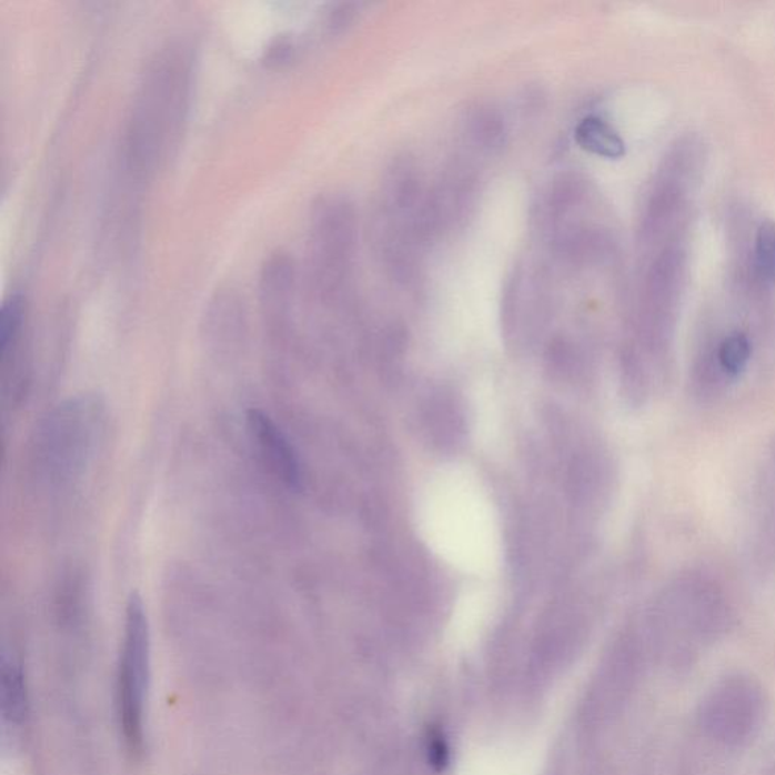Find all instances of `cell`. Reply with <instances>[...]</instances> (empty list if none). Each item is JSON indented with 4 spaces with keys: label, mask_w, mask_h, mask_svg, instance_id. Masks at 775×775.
Instances as JSON below:
<instances>
[{
    "label": "cell",
    "mask_w": 775,
    "mask_h": 775,
    "mask_svg": "<svg viewBox=\"0 0 775 775\" xmlns=\"http://www.w3.org/2000/svg\"><path fill=\"white\" fill-rule=\"evenodd\" d=\"M576 141L586 152L607 160H618L626 153V143L618 131L597 115L585 117L577 124Z\"/></svg>",
    "instance_id": "cell-9"
},
{
    "label": "cell",
    "mask_w": 775,
    "mask_h": 775,
    "mask_svg": "<svg viewBox=\"0 0 775 775\" xmlns=\"http://www.w3.org/2000/svg\"><path fill=\"white\" fill-rule=\"evenodd\" d=\"M291 50H293V46H291L289 40L281 39L274 41L272 46H270L269 49V56H266V61L270 62H281L285 61L286 58L290 57Z\"/></svg>",
    "instance_id": "cell-13"
},
{
    "label": "cell",
    "mask_w": 775,
    "mask_h": 775,
    "mask_svg": "<svg viewBox=\"0 0 775 775\" xmlns=\"http://www.w3.org/2000/svg\"><path fill=\"white\" fill-rule=\"evenodd\" d=\"M193 61L189 46L169 43L145 64L124 135V155L137 178L153 177L177 155L189 120Z\"/></svg>",
    "instance_id": "cell-1"
},
{
    "label": "cell",
    "mask_w": 775,
    "mask_h": 775,
    "mask_svg": "<svg viewBox=\"0 0 775 775\" xmlns=\"http://www.w3.org/2000/svg\"><path fill=\"white\" fill-rule=\"evenodd\" d=\"M429 754H431L433 764L444 765L447 762V748H445L441 737H433L431 745H429Z\"/></svg>",
    "instance_id": "cell-15"
},
{
    "label": "cell",
    "mask_w": 775,
    "mask_h": 775,
    "mask_svg": "<svg viewBox=\"0 0 775 775\" xmlns=\"http://www.w3.org/2000/svg\"><path fill=\"white\" fill-rule=\"evenodd\" d=\"M358 243L355 207L344 195L315 200L310 214V239L303 285L323 302L340 299L352 279Z\"/></svg>",
    "instance_id": "cell-2"
},
{
    "label": "cell",
    "mask_w": 775,
    "mask_h": 775,
    "mask_svg": "<svg viewBox=\"0 0 775 775\" xmlns=\"http://www.w3.org/2000/svg\"><path fill=\"white\" fill-rule=\"evenodd\" d=\"M27 323V305L22 295L11 294L0 311V361L7 366L19 353Z\"/></svg>",
    "instance_id": "cell-10"
},
{
    "label": "cell",
    "mask_w": 775,
    "mask_h": 775,
    "mask_svg": "<svg viewBox=\"0 0 775 775\" xmlns=\"http://www.w3.org/2000/svg\"><path fill=\"white\" fill-rule=\"evenodd\" d=\"M355 16V10L352 6H340L332 12L331 27L333 29H343L348 27Z\"/></svg>",
    "instance_id": "cell-14"
},
{
    "label": "cell",
    "mask_w": 775,
    "mask_h": 775,
    "mask_svg": "<svg viewBox=\"0 0 775 775\" xmlns=\"http://www.w3.org/2000/svg\"><path fill=\"white\" fill-rule=\"evenodd\" d=\"M0 677H2L3 715L11 723H23L29 714V694L22 666L16 661L3 660Z\"/></svg>",
    "instance_id": "cell-11"
},
{
    "label": "cell",
    "mask_w": 775,
    "mask_h": 775,
    "mask_svg": "<svg viewBox=\"0 0 775 775\" xmlns=\"http://www.w3.org/2000/svg\"><path fill=\"white\" fill-rule=\"evenodd\" d=\"M423 187L415 162L411 158H397L386 170L382 182L383 214L395 220H412L423 200Z\"/></svg>",
    "instance_id": "cell-6"
},
{
    "label": "cell",
    "mask_w": 775,
    "mask_h": 775,
    "mask_svg": "<svg viewBox=\"0 0 775 775\" xmlns=\"http://www.w3.org/2000/svg\"><path fill=\"white\" fill-rule=\"evenodd\" d=\"M465 133L470 143L481 152L495 153L506 144V120L497 108L479 105L466 117Z\"/></svg>",
    "instance_id": "cell-8"
},
{
    "label": "cell",
    "mask_w": 775,
    "mask_h": 775,
    "mask_svg": "<svg viewBox=\"0 0 775 775\" xmlns=\"http://www.w3.org/2000/svg\"><path fill=\"white\" fill-rule=\"evenodd\" d=\"M248 431L262 464L283 485L298 490L302 483V466L298 453L272 416L260 410H250Z\"/></svg>",
    "instance_id": "cell-5"
},
{
    "label": "cell",
    "mask_w": 775,
    "mask_h": 775,
    "mask_svg": "<svg viewBox=\"0 0 775 775\" xmlns=\"http://www.w3.org/2000/svg\"><path fill=\"white\" fill-rule=\"evenodd\" d=\"M152 641L143 598L129 597L115 674V716L124 748L133 757L144 753L148 741V702Z\"/></svg>",
    "instance_id": "cell-3"
},
{
    "label": "cell",
    "mask_w": 775,
    "mask_h": 775,
    "mask_svg": "<svg viewBox=\"0 0 775 775\" xmlns=\"http://www.w3.org/2000/svg\"><path fill=\"white\" fill-rule=\"evenodd\" d=\"M105 424V406L95 395H79L60 404L41 426L36 441L39 469L50 481L81 474L94 456Z\"/></svg>",
    "instance_id": "cell-4"
},
{
    "label": "cell",
    "mask_w": 775,
    "mask_h": 775,
    "mask_svg": "<svg viewBox=\"0 0 775 775\" xmlns=\"http://www.w3.org/2000/svg\"><path fill=\"white\" fill-rule=\"evenodd\" d=\"M759 526L754 541V560L766 568L775 564V450L766 461L757 486Z\"/></svg>",
    "instance_id": "cell-7"
},
{
    "label": "cell",
    "mask_w": 775,
    "mask_h": 775,
    "mask_svg": "<svg viewBox=\"0 0 775 775\" xmlns=\"http://www.w3.org/2000/svg\"><path fill=\"white\" fill-rule=\"evenodd\" d=\"M756 258L762 274L775 282V222L765 220L757 229Z\"/></svg>",
    "instance_id": "cell-12"
}]
</instances>
